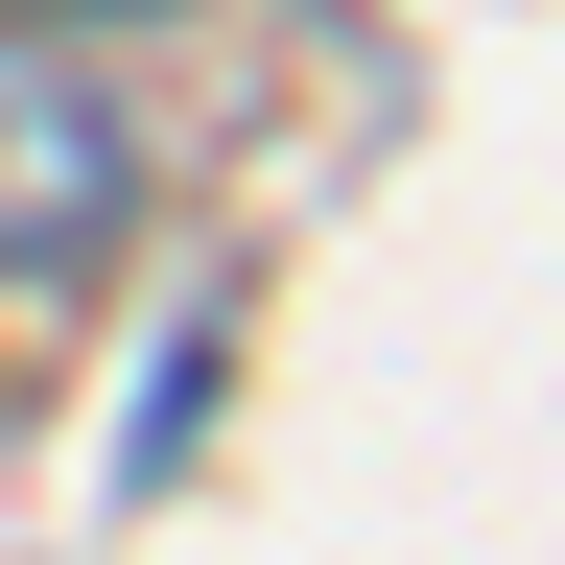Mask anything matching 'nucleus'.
<instances>
[{"label":"nucleus","mask_w":565,"mask_h":565,"mask_svg":"<svg viewBox=\"0 0 565 565\" xmlns=\"http://www.w3.org/2000/svg\"><path fill=\"white\" fill-rule=\"evenodd\" d=\"M118 212H141V141L95 118V71L0 47V282H95Z\"/></svg>","instance_id":"1"}]
</instances>
